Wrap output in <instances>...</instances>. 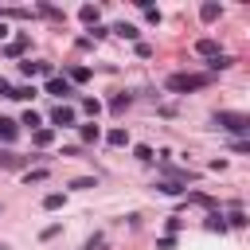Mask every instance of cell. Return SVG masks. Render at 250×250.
<instances>
[{
	"instance_id": "1",
	"label": "cell",
	"mask_w": 250,
	"mask_h": 250,
	"mask_svg": "<svg viewBox=\"0 0 250 250\" xmlns=\"http://www.w3.org/2000/svg\"><path fill=\"white\" fill-rule=\"evenodd\" d=\"M203 86H211V74H172L168 78V90L172 94H188V90H203Z\"/></svg>"
},
{
	"instance_id": "2",
	"label": "cell",
	"mask_w": 250,
	"mask_h": 250,
	"mask_svg": "<svg viewBox=\"0 0 250 250\" xmlns=\"http://www.w3.org/2000/svg\"><path fill=\"white\" fill-rule=\"evenodd\" d=\"M215 125H219V129H227V133H246V129H250V117H246V113L219 109V113H215Z\"/></svg>"
},
{
	"instance_id": "3",
	"label": "cell",
	"mask_w": 250,
	"mask_h": 250,
	"mask_svg": "<svg viewBox=\"0 0 250 250\" xmlns=\"http://www.w3.org/2000/svg\"><path fill=\"white\" fill-rule=\"evenodd\" d=\"M23 164H27V156H16L12 148H0V168H12V172H16V168H23Z\"/></svg>"
},
{
	"instance_id": "4",
	"label": "cell",
	"mask_w": 250,
	"mask_h": 250,
	"mask_svg": "<svg viewBox=\"0 0 250 250\" xmlns=\"http://www.w3.org/2000/svg\"><path fill=\"white\" fill-rule=\"evenodd\" d=\"M195 55H203V59H219L223 51H219L215 39H199V43H195Z\"/></svg>"
},
{
	"instance_id": "5",
	"label": "cell",
	"mask_w": 250,
	"mask_h": 250,
	"mask_svg": "<svg viewBox=\"0 0 250 250\" xmlns=\"http://www.w3.org/2000/svg\"><path fill=\"white\" fill-rule=\"evenodd\" d=\"M51 121H55V125H74V109H70V105H55V109H51Z\"/></svg>"
},
{
	"instance_id": "6",
	"label": "cell",
	"mask_w": 250,
	"mask_h": 250,
	"mask_svg": "<svg viewBox=\"0 0 250 250\" xmlns=\"http://www.w3.org/2000/svg\"><path fill=\"white\" fill-rule=\"evenodd\" d=\"M16 133H20V121H12V117H0V141L8 145V141H16Z\"/></svg>"
},
{
	"instance_id": "7",
	"label": "cell",
	"mask_w": 250,
	"mask_h": 250,
	"mask_svg": "<svg viewBox=\"0 0 250 250\" xmlns=\"http://www.w3.org/2000/svg\"><path fill=\"white\" fill-rule=\"evenodd\" d=\"M47 94H59V98H66V94H70V82H66V78H51V82H47Z\"/></svg>"
},
{
	"instance_id": "8",
	"label": "cell",
	"mask_w": 250,
	"mask_h": 250,
	"mask_svg": "<svg viewBox=\"0 0 250 250\" xmlns=\"http://www.w3.org/2000/svg\"><path fill=\"white\" fill-rule=\"evenodd\" d=\"M199 20H203V23H215V20H219V4H203V8H199Z\"/></svg>"
},
{
	"instance_id": "9",
	"label": "cell",
	"mask_w": 250,
	"mask_h": 250,
	"mask_svg": "<svg viewBox=\"0 0 250 250\" xmlns=\"http://www.w3.org/2000/svg\"><path fill=\"white\" fill-rule=\"evenodd\" d=\"M105 141H109L113 148H121V145H129V133H125V129H109V137H105Z\"/></svg>"
},
{
	"instance_id": "10",
	"label": "cell",
	"mask_w": 250,
	"mask_h": 250,
	"mask_svg": "<svg viewBox=\"0 0 250 250\" xmlns=\"http://www.w3.org/2000/svg\"><path fill=\"white\" fill-rule=\"evenodd\" d=\"M78 16H82L86 23H98V8H94V4H82V8H78Z\"/></svg>"
},
{
	"instance_id": "11",
	"label": "cell",
	"mask_w": 250,
	"mask_h": 250,
	"mask_svg": "<svg viewBox=\"0 0 250 250\" xmlns=\"http://www.w3.org/2000/svg\"><path fill=\"white\" fill-rule=\"evenodd\" d=\"M113 31H117V35H121V39H137V35H141V31H137V27H133V23H117V27H113Z\"/></svg>"
},
{
	"instance_id": "12",
	"label": "cell",
	"mask_w": 250,
	"mask_h": 250,
	"mask_svg": "<svg viewBox=\"0 0 250 250\" xmlns=\"http://www.w3.org/2000/svg\"><path fill=\"white\" fill-rule=\"evenodd\" d=\"M66 74H70V82H86V78H90V70H86V66H70Z\"/></svg>"
},
{
	"instance_id": "13",
	"label": "cell",
	"mask_w": 250,
	"mask_h": 250,
	"mask_svg": "<svg viewBox=\"0 0 250 250\" xmlns=\"http://www.w3.org/2000/svg\"><path fill=\"white\" fill-rule=\"evenodd\" d=\"M129 102H133V98H129V94H117V98H113V102H109V109H113V113H121V109H125V105H129Z\"/></svg>"
},
{
	"instance_id": "14",
	"label": "cell",
	"mask_w": 250,
	"mask_h": 250,
	"mask_svg": "<svg viewBox=\"0 0 250 250\" xmlns=\"http://www.w3.org/2000/svg\"><path fill=\"white\" fill-rule=\"evenodd\" d=\"M98 137H102V129H98V125H82V141H90V145H94Z\"/></svg>"
},
{
	"instance_id": "15",
	"label": "cell",
	"mask_w": 250,
	"mask_h": 250,
	"mask_svg": "<svg viewBox=\"0 0 250 250\" xmlns=\"http://www.w3.org/2000/svg\"><path fill=\"white\" fill-rule=\"evenodd\" d=\"M43 207H47V211H55V207H62V195H59V191H51V195H43Z\"/></svg>"
},
{
	"instance_id": "16",
	"label": "cell",
	"mask_w": 250,
	"mask_h": 250,
	"mask_svg": "<svg viewBox=\"0 0 250 250\" xmlns=\"http://www.w3.org/2000/svg\"><path fill=\"white\" fill-rule=\"evenodd\" d=\"M82 105H86V113H90V117H98V113H102V102H98V98H86Z\"/></svg>"
},
{
	"instance_id": "17",
	"label": "cell",
	"mask_w": 250,
	"mask_h": 250,
	"mask_svg": "<svg viewBox=\"0 0 250 250\" xmlns=\"http://www.w3.org/2000/svg\"><path fill=\"white\" fill-rule=\"evenodd\" d=\"M35 145L47 148V145H51V129H35Z\"/></svg>"
},
{
	"instance_id": "18",
	"label": "cell",
	"mask_w": 250,
	"mask_h": 250,
	"mask_svg": "<svg viewBox=\"0 0 250 250\" xmlns=\"http://www.w3.org/2000/svg\"><path fill=\"white\" fill-rule=\"evenodd\" d=\"M156 188H160L164 195H180V191H184V188H180V184H172V180H164V184H156Z\"/></svg>"
},
{
	"instance_id": "19",
	"label": "cell",
	"mask_w": 250,
	"mask_h": 250,
	"mask_svg": "<svg viewBox=\"0 0 250 250\" xmlns=\"http://www.w3.org/2000/svg\"><path fill=\"white\" fill-rule=\"evenodd\" d=\"M203 227H207V230H227V223H223V219H219V215H211V219H207V223H203Z\"/></svg>"
},
{
	"instance_id": "20",
	"label": "cell",
	"mask_w": 250,
	"mask_h": 250,
	"mask_svg": "<svg viewBox=\"0 0 250 250\" xmlns=\"http://www.w3.org/2000/svg\"><path fill=\"white\" fill-rule=\"evenodd\" d=\"M39 12H43V16H51V20H62V12H59V8H51V4H39Z\"/></svg>"
},
{
	"instance_id": "21",
	"label": "cell",
	"mask_w": 250,
	"mask_h": 250,
	"mask_svg": "<svg viewBox=\"0 0 250 250\" xmlns=\"http://www.w3.org/2000/svg\"><path fill=\"white\" fill-rule=\"evenodd\" d=\"M31 94H35V86H16L12 90V98H31Z\"/></svg>"
},
{
	"instance_id": "22",
	"label": "cell",
	"mask_w": 250,
	"mask_h": 250,
	"mask_svg": "<svg viewBox=\"0 0 250 250\" xmlns=\"http://www.w3.org/2000/svg\"><path fill=\"white\" fill-rule=\"evenodd\" d=\"M133 152H137V160H152V148H148V145H137Z\"/></svg>"
},
{
	"instance_id": "23",
	"label": "cell",
	"mask_w": 250,
	"mask_h": 250,
	"mask_svg": "<svg viewBox=\"0 0 250 250\" xmlns=\"http://www.w3.org/2000/svg\"><path fill=\"white\" fill-rule=\"evenodd\" d=\"M20 125H39V113H35V109H27V113H23V121H20Z\"/></svg>"
},
{
	"instance_id": "24",
	"label": "cell",
	"mask_w": 250,
	"mask_h": 250,
	"mask_svg": "<svg viewBox=\"0 0 250 250\" xmlns=\"http://www.w3.org/2000/svg\"><path fill=\"white\" fill-rule=\"evenodd\" d=\"M39 180H47V172H43V168H35V172H27V184H39Z\"/></svg>"
},
{
	"instance_id": "25",
	"label": "cell",
	"mask_w": 250,
	"mask_h": 250,
	"mask_svg": "<svg viewBox=\"0 0 250 250\" xmlns=\"http://www.w3.org/2000/svg\"><path fill=\"white\" fill-rule=\"evenodd\" d=\"M70 188H78V191H86V188H94V180H90V176H82V180H74Z\"/></svg>"
},
{
	"instance_id": "26",
	"label": "cell",
	"mask_w": 250,
	"mask_h": 250,
	"mask_svg": "<svg viewBox=\"0 0 250 250\" xmlns=\"http://www.w3.org/2000/svg\"><path fill=\"white\" fill-rule=\"evenodd\" d=\"M230 227H246V215L242 211H230Z\"/></svg>"
},
{
	"instance_id": "27",
	"label": "cell",
	"mask_w": 250,
	"mask_h": 250,
	"mask_svg": "<svg viewBox=\"0 0 250 250\" xmlns=\"http://www.w3.org/2000/svg\"><path fill=\"white\" fill-rule=\"evenodd\" d=\"M98 246H102V234H94V238H90V242H86L82 250H98Z\"/></svg>"
},
{
	"instance_id": "28",
	"label": "cell",
	"mask_w": 250,
	"mask_h": 250,
	"mask_svg": "<svg viewBox=\"0 0 250 250\" xmlns=\"http://www.w3.org/2000/svg\"><path fill=\"white\" fill-rule=\"evenodd\" d=\"M4 35H8V27H4V23H0V39H4Z\"/></svg>"
},
{
	"instance_id": "29",
	"label": "cell",
	"mask_w": 250,
	"mask_h": 250,
	"mask_svg": "<svg viewBox=\"0 0 250 250\" xmlns=\"http://www.w3.org/2000/svg\"><path fill=\"white\" fill-rule=\"evenodd\" d=\"M0 250H12V246H8V242H0Z\"/></svg>"
}]
</instances>
